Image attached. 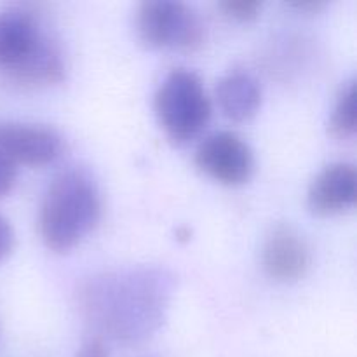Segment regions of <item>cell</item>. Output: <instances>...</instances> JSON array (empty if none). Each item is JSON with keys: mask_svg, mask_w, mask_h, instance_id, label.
Segmentation results:
<instances>
[{"mask_svg": "<svg viewBox=\"0 0 357 357\" xmlns=\"http://www.w3.org/2000/svg\"><path fill=\"white\" fill-rule=\"evenodd\" d=\"M0 150L16 164L44 166L61 155L63 138L47 126L0 122Z\"/></svg>", "mask_w": 357, "mask_h": 357, "instance_id": "6", "label": "cell"}, {"mask_svg": "<svg viewBox=\"0 0 357 357\" xmlns=\"http://www.w3.org/2000/svg\"><path fill=\"white\" fill-rule=\"evenodd\" d=\"M220 9L234 20L246 21L258 16L261 2H258V0H223V2H220Z\"/></svg>", "mask_w": 357, "mask_h": 357, "instance_id": "13", "label": "cell"}, {"mask_svg": "<svg viewBox=\"0 0 357 357\" xmlns=\"http://www.w3.org/2000/svg\"><path fill=\"white\" fill-rule=\"evenodd\" d=\"M75 357H110L108 356V349L105 345V342L100 337L89 338V340L84 342L82 345L77 351Z\"/></svg>", "mask_w": 357, "mask_h": 357, "instance_id": "16", "label": "cell"}, {"mask_svg": "<svg viewBox=\"0 0 357 357\" xmlns=\"http://www.w3.org/2000/svg\"><path fill=\"white\" fill-rule=\"evenodd\" d=\"M155 114L160 128L176 143L197 136L211 117V101L201 77L192 70H171L155 93Z\"/></svg>", "mask_w": 357, "mask_h": 357, "instance_id": "3", "label": "cell"}, {"mask_svg": "<svg viewBox=\"0 0 357 357\" xmlns=\"http://www.w3.org/2000/svg\"><path fill=\"white\" fill-rule=\"evenodd\" d=\"M293 6L300 7V9H319V7L324 6V2H321V0H309V2H295Z\"/></svg>", "mask_w": 357, "mask_h": 357, "instance_id": "17", "label": "cell"}, {"mask_svg": "<svg viewBox=\"0 0 357 357\" xmlns=\"http://www.w3.org/2000/svg\"><path fill=\"white\" fill-rule=\"evenodd\" d=\"M195 164L220 183L239 185L250 180L255 157L243 136L234 131H216L199 143Z\"/></svg>", "mask_w": 357, "mask_h": 357, "instance_id": "5", "label": "cell"}, {"mask_svg": "<svg viewBox=\"0 0 357 357\" xmlns=\"http://www.w3.org/2000/svg\"><path fill=\"white\" fill-rule=\"evenodd\" d=\"M14 244H16V234H14L13 225L0 213V261L9 257L10 251L14 250Z\"/></svg>", "mask_w": 357, "mask_h": 357, "instance_id": "15", "label": "cell"}, {"mask_svg": "<svg viewBox=\"0 0 357 357\" xmlns=\"http://www.w3.org/2000/svg\"><path fill=\"white\" fill-rule=\"evenodd\" d=\"M328 129L338 139H349L356 135V82L347 80L340 87L333 110H331Z\"/></svg>", "mask_w": 357, "mask_h": 357, "instance_id": "12", "label": "cell"}, {"mask_svg": "<svg viewBox=\"0 0 357 357\" xmlns=\"http://www.w3.org/2000/svg\"><path fill=\"white\" fill-rule=\"evenodd\" d=\"M357 173L354 164L331 162L324 166L310 183L307 204L316 215H335L356 202Z\"/></svg>", "mask_w": 357, "mask_h": 357, "instance_id": "9", "label": "cell"}, {"mask_svg": "<svg viewBox=\"0 0 357 357\" xmlns=\"http://www.w3.org/2000/svg\"><path fill=\"white\" fill-rule=\"evenodd\" d=\"M216 100L227 117L246 121L260 108L261 86L248 70H230L216 84Z\"/></svg>", "mask_w": 357, "mask_h": 357, "instance_id": "10", "label": "cell"}, {"mask_svg": "<svg viewBox=\"0 0 357 357\" xmlns=\"http://www.w3.org/2000/svg\"><path fill=\"white\" fill-rule=\"evenodd\" d=\"M171 281L157 268H129L94 278L80 293L87 319L122 344L146 340L167 309Z\"/></svg>", "mask_w": 357, "mask_h": 357, "instance_id": "1", "label": "cell"}, {"mask_svg": "<svg viewBox=\"0 0 357 357\" xmlns=\"http://www.w3.org/2000/svg\"><path fill=\"white\" fill-rule=\"evenodd\" d=\"M136 28L152 47L194 51L201 47L206 26L192 6L178 0H146L136 10Z\"/></svg>", "mask_w": 357, "mask_h": 357, "instance_id": "4", "label": "cell"}, {"mask_svg": "<svg viewBox=\"0 0 357 357\" xmlns=\"http://www.w3.org/2000/svg\"><path fill=\"white\" fill-rule=\"evenodd\" d=\"M101 195L96 181L82 169H66L47 185L38 213L40 236L47 248L68 251L96 227Z\"/></svg>", "mask_w": 357, "mask_h": 357, "instance_id": "2", "label": "cell"}, {"mask_svg": "<svg viewBox=\"0 0 357 357\" xmlns=\"http://www.w3.org/2000/svg\"><path fill=\"white\" fill-rule=\"evenodd\" d=\"M265 272L278 281H295L310 265V250L302 234L291 225H275L261 248Z\"/></svg>", "mask_w": 357, "mask_h": 357, "instance_id": "8", "label": "cell"}, {"mask_svg": "<svg viewBox=\"0 0 357 357\" xmlns=\"http://www.w3.org/2000/svg\"><path fill=\"white\" fill-rule=\"evenodd\" d=\"M17 164L7 153L0 150V197L9 194L16 183Z\"/></svg>", "mask_w": 357, "mask_h": 357, "instance_id": "14", "label": "cell"}, {"mask_svg": "<svg viewBox=\"0 0 357 357\" xmlns=\"http://www.w3.org/2000/svg\"><path fill=\"white\" fill-rule=\"evenodd\" d=\"M40 21L23 7L0 9V70L10 73L23 65L47 37Z\"/></svg>", "mask_w": 357, "mask_h": 357, "instance_id": "7", "label": "cell"}, {"mask_svg": "<svg viewBox=\"0 0 357 357\" xmlns=\"http://www.w3.org/2000/svg\"><path fill=\"white\" fill-rule=\"evenodd\" d=\"M65 73L61 49L54 37L47 35L37 51L14 72L7 73V79L24 87L49 86L59 82Z\"/></svg>", "mask_w": 357, "mask_h": 357, "instance_id": "11", "label": "cell"}]
</instances>
